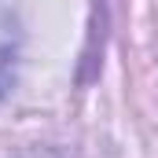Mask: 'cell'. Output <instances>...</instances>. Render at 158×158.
Returning a JSON list of instances; mask_svg holds the SVG:
<instances>
[{
    "label": "cell",
    "mask_w": 158,
    "mask_h": 158,
    "mask_svg": "<svg viewBox=\"0 0 158 158\" xmlns=\"http://www.w3.org/2000/svg\"><path fill=\"white\" fill-rule=\"evenodd\" d=\"M15 63H19V26L15 19L0 7V96L15 81Z\"/></svg>",
    "instance_id": "obj_1"
},
{
    "label": "cell",
    "mask_w": 158,
    "mask_h": 158,
    "mask_svg": "<svg viewBox=\"0 0 158 158\" xmlns=\"http://www.w3.org/2000/svg\"><path fill=\"white\" fill-rule=\"evenodd\" d=\"M15 158H66L63 151H55V147H30V151H22V155Z\"/></svg>",
    "instance_id": "obj_2"
}]
</instances>
